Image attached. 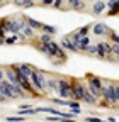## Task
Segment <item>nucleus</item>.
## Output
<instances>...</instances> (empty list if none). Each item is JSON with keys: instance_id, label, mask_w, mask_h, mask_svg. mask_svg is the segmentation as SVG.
<instances>
[{"instance_id": "f257e3e1", "label": "nucleus", "mask_w": 119, "mask_h": 122, "mask_svg": "<svg viewBox=\"0 0 119 122\" xmlns=\"http://www.w3.org/2000/svg\"><path fill=\"white\" fill-rule=\"evenodd\" d=\"M29 81H31L34 90H39V92H43V93L46 92V76H44L43 71H38V70L32 68V73H31V76H29Z\"/></svg>"}, {"instance_id": "f03ea898", "label": "nucleus", "mask_w": 119, "mask_h": 122, "mask_svg": "<svg viewBox=\"0 0 119 122\" xmlns=\"http://www.w3.org/2000/svg\"><path fill=\"white\" fill-rule=\"evenodd\" d=\"M88 78V92L97 98L100 97L102 93V83H100V78H97V76H92V75H87Z\"/></svg>"}, {"instance_id": "7ed1b4c3", "label": "nucleus", "mask_w": 119, "mask_h": 122, "mask_svg": "<svg viewBox=\"0 0 119 122\" xmlns=\"http://www.w3.org/2000/svg\"><path fill=\"white\" fill-rule=\"evenodd\" d=\"M83 93H85V86L80 83V80H73L71 81V98H73V102H77V100L80 102Z\"/></svg>"}, {"instance_id": "20e7f679", "label": "nucleus", "mask_w": 119, "mask_h": 122, "mask_svg": "<svg viewBox=\"0 0 119 122\" xmlns=\"http://www.w3.org/2000/svg\"><path fill=\"white\" fill-rule=\"evenodd\" d=\"M0 90H2V95L9 100V98H17L16 93H14V90H12V85L7 81V80H2L0 81Z\"/></svg>"}, {"instance_id": "39448f33", "label": "nucleus", "mask_w": 119, "mask_h": 122, "mask_svg": "<svg viewBox=\"0 0 119 122\" xmlns=\"http://www.w3.org/2000/svg\"><path fill=\"white\" fill-rule=\"evenodd\" d=\"M90 27H92V30H94L95 36H107V32L111 30L106 24H102V22H99V24H95V25H90Z\"/></svg>"}, {"instance_id": "423d86ee", "label": "nucleus", "mask_w": 119, "mask_h": 122, "mask_svg": "<svg viewBox=\"0 0 119 122\" xmlns=\"http://www.w3.org/2000/svg\"><path fill=\"white\" fill-rule=\"evenodd\" d=\"M16 70H17V73H19L21 76H24V78H29L31 73H32V66H31V65H17Z\"/></svg>"}, {"instance_id": "0eeeda50", "label": "nucleus", "mask_w": 119, "mask_h": 122, "mask_svg": "<svg viewBox=\"0 0 119 122\" xmlns=\"http://www.w3.org/2000/svg\"><path fill=\"white\" fill-rule=\"evenodd\" d=\"M104 10H106V2H104V0H95L94 5H92V14L94 15H100Z\"/></svg>"}, {"instance_id": "6e6552de", "label": "nucleus", "mask_w": 119, "mask_h": 122, "mask_svg": "<svg viewBox=\"0 0 119 122\" xmlns=\"http://www.w3.org/2000/svg\"><path fill=\"white\" fill-rule=\"evenodd\" d=\"M117 7H119V0H107V2H106V9H109L107 15H116L117 10H119Z\"/></svg>"}, {"instance_id": "1a4fd4ad", "label": "nucleus", "mask_w": 119, "mask_h": 122, "mask_svg": "<svg viewBox=\"0 0 119 122\" xmlns=\"http://www.w3.org/2000/svg\"><path fill=\"white\" fill-rule=\"evenodd\" d=\"M61 49H68V51H73V53H78V49L73 46V42L68 39V36H65L63 39H61V46H60Z\"/></svg>"}, {"instance_id": "9d476101", "label": "nucleus", "mask_w": 119, "mask_h": 122, "mask_svg": "<svg viewBox=\"0 0 119 122\" xmlns=\"http://www.w3.org/2000/svg\"><path fill=\"white\" fill-rule=\"evenodd\" d=\"M24 22L31 27L32 30H41V27H43V24L39 22V20H36V19H31V17H26L24 15Z\"/></svg>"}, {"instance_id": "9b49d317", "label": "nucleus", "mask_w": 119, "mask_h": 122, "mask_svg": "<svg viewBox=\"0 0 119 122\" xmlns=\"http://www.w3.org/2000/svg\"><path fill=\"white\" fill-rule=\"evenodd\" d=\"M82 102H85V103H88V105H95V103H97V98H95L88 90H85V93H83V97H82Z\"/></svg>"}, {"instance_id": "f8f14e48", "label": "nucleus", "mask_w": 119, "mask_h": 122, "mask_svg": "<svg viewBox=\"0 0 119 122\" xmlns=\"http://www.w3.org/2000/svg\"><path fill=\"white\" fill-rule=\"evenodd\" d=\"M46 88H49L51 92L58 93V85H56V78H46Z\"/></svg>"}, {"instance_id": "ddd939ff", "label": "nucleus", "mask_w": 119, "mask_h": 122, "mask_svg": "<svg viewBox=\"0 0 119 122\" xmlns=\"http://www.w3.org/2000/svg\"><path fill=\"white\" fill-rule=\"evenodd\" d=\"M21 32H22V36H24V37H34V30H32L31 27H29L27 24L21 29Z\"/></svg>"}, {"instance_id": "4468645a", "label": "nucleus", "mask_w": 119, "mask_h": 122, "mask_svg": "<svg viewBox=\"0 0 119 122\" xmlns=\"http://www.w3.org/2000/svg\"><path fill=\"white\" fill-rule=\"evenodd\" d=\"M41 30H44V32H46V34H49V36L56 34V27H54V25H46V24H43Z\"/></svg>"}, {"instance_id": "2eb2a0df", "label": "nucleus", "mask_w": 119, "mask_h": 122, "mask_svg": "<svg viewBox=\"0 0 119 122\" xmlns=\"http://www.w3.org/2000/svg\"><path fill=\"white\" fill-rule=\"evenodd\" d=\"M83 51L88 53V54H97V44H88V46H85Z\"/></svg>"}, {"instance_id": "dca6fc26", "label": "nucleus", "mask_w": 119, "mask_h": 122, "mask_svg": "<svg viewBox=\"0 0 119 122\" xmlns=\"http://www.w3.org/2000/svg\"><path fill=\"white\" fill-rule=\"evenodd\" d=\"M71 10H77V12H82V10H85V2L83 0H78V2L71 7Z\"/></svg>"}, {"instance_id": "f3484780", "label": "nucleus", "mask_w": 119, "mask_h": 122, "mask_svg": "<svg viewBox=\"0 0 119 122\" xmlns=\"http://www.w3.org/2000/svg\"><path fill=\"white\" fill-rule=\"evenodd\" d=\"M17 42V36L14 34V36H7V37H4V44H16Z\"/></svg>"}, {"instance_id": "a211bd4d", "label": "nucleus", "mask_w": 119, "mask_h": 122, "mask_svg": "<svg viewBox=\"0 0 119 122\" xmlns=\"http://www.w3.org/2000/svg\"><path fill=\"white\" fill-rule=\"evenodd\" d=\"M41 44H48V42H51L53 41V36H49V34H46V32H44V34H41Z\"/></svg>"}, {"instance_id": "6ab92c4d", "label": "nucleus", "mask_w": 119, "mask_h": 122, "mask_svg": "<svg viewBox=\"0 0 119 122\" xmlns=\"http://www.w3.org/2000/svg\"><path fill=\"white\" fill-rule=\"evenodd\" d=\"M88 44H90V39H88V36L80 37V51H83V48H85V46H88Z\"/></svg>"}, {"instance_id": "aec40b11", "label": "nucleus", "mask_w": 119, "mask_h": 122, "mask_svg": "<svg viewBox=\"0 0 119 122\" xmlns=\"http://www.w3.org/2000/svg\"><path fill=\"white\" fill-rule=\"evenodd\" d=\"M88 29H90V25H85V27H82V29H78V30H77V34H78L80 37H83V36H87Z\"/></svg>"}, {"instance_id": "412c9836", "label": "nucleus", "mask_w": 119, "mask_h": 122, "mask_svg": "<svg viewBox=\"0 0 119 122\" xmlns=\"http://www.w3.org/2000/svg\"><path fill=\"white\" fill-rule=\"evenodd\" d=\"M63 2L65 0H53V9H63Z\"/></svg>"}, {"instance_id": "4be33fe9", "label": "nucleus", "mask_w": 119, "mask_h": 122, "mask_svg": "<svg viewBox=\"0 0 119 122\" xmlns=\"http://www.w3.org/2000/svg\"><path fill=\"white\" fill-rule=\"evenodd\" d=\"M107 36L111 37V41H112V42H119V37H117V34L114 32V30H109V32H107Z\"/></svg>"}, {"instance_id": "5701e85b", "label": "nucleus", "mask_w": 119, "mask_h": 122, "mask_svg": "<svg viewBox=\"0 0 119 122\" xmlns=\"http://www.w3.org/2000/svg\"><path fill=\"white\" fill-rule=\"evenodd\" d=\"M41 7H51L53 5V0H39V2H38Z\"/></svg>"}, {"instance_id": "b1692460", "label": "nucleus", "mask_w": 119, "mask_h": 122, "mask_svg": "<svg viewBox=\"0 0 119 122\" xmlns=\"http://www.w3.org/2000/svg\"><path fill=\"white\" fill-rule=\"evenodd\" d=\"M27 2H29V0H12V4H14V5H17V7H24Z\"/></svg>"}, {"instance_id": "393cba45", "label": "nucleus", "mask_w": 119, "mask_h": 122, "mask_svg": "<svg viewBox=\"0 0 119 122\" xmlns=\"http://www.w3.org/2000/svg\"><path fill=\"white\" fill-rule=\"evenodd\" d=\"M5 120H7V122H22L24 117H22V115H21V117H7Z\"/></svg>"}, {"instance_id": "a878e982", "label": "nucleus", "mask_w": 119, "mask_h": 122, "mask_svg": "<svg viewBox=\"0 0 119 122\" xmlns=\"http://www.w3.org/2000/svg\"><path fill=\"white\" fill-rule=\"evenodd\" d=\"M53 100V103H56V105H65L66 107V100H61V98H51Z\"/></svg>"}, {"instance_id": "bb28decb", "label": "nucleus", "mask_w": 119, "mask_h": 122, "mask_svg": "<svg viewBox=\"0 0 119 122\" xmlns=\"http://www.w3.org/2000/svg\"><path fill=\"white\" fill-rule=\"evenodd\" d=\"M60 119H61V117H58V115H49V117H46V122H60Z\"/></svg>"}, {"instance_id": "cd10ccee", "label": "nucleus", "mask_w": 119, "mask_h": 122, "mask_svg": "<svg viewBox=\"0 0 119 122\" xmlns=\"http://www.w3.org/2000/svg\"><path fill=\"white\" fill-rule=\"evenodd\" d=\"M85 122H102V120H100L99 117H87Z\"/></svg>"}, {"instance_id": "c85d7f7f", "label": "nucleus", "mask_w": 119, "mask_h": 122, "mask_svg": "<svg viewBox=\"0 0 119 122\" xmlns=\"http://www.w3.org/2000/svg\"><path fill=\"white\" fill-rule=\"evenodd\" d=\"M66 2H68V9H71L73 5H75V4L78 2V0H66Z\"/></svg>"}, {"instance_id": "c756f323", "label": "nucleus", "mask_w": 119, "mask_h": 122, "mask_svg": "<svg viewBox=\"0 0 119 122\" xmlns=\"http://www.w3.org/2000/svg\"><path fill=\"white\" fill-rule=\"evenodd\" d=\"M2 80H5V76H4V70L0 68V81H2Z\"/></svg>"}, {"instance_id": "7c9ffc66", "label": "nucleus", "mask_w": 119, "mask_h": 122, "mask_svg": "<svg viewBox=\"0 0 119 122\" xmlns=\"http://www.w3.org/2000/svg\"><path fill=\"white\" fill-rule=\"evenodd\" d=\"M60 122H75L73 119H60Z\"/></svg>"}, {"instance_id": "2f4dec72", "label": "nucleus", "mask_w": 119, "mask_h": 122, "mask_svg": "<svg viewBox=\"0 0 119 122\" xmlns=\"http://www.w3.org/2000/svg\"><path fill=\"white\" fill-rule=\"evenodd\" d=\"M107 122H116V119H114V117H109V119H107Z\"/></svg>"}, {"instance_id": "473e14b6", "label": "nucleus", "mask_w": 119, "mask_h": 122, "mask_svg": "<svg viewBox=\"0 0 119 122\" xmlns=\"http://www.w3.org/2000/svg\"><path fill=\"white\" fill-rule=\"evenodd\" d=\"M2 44H4V37H2V36H0V46H2Z\"/></svg>"}, {"instance_id": "72a5a7b5", "label": "nucleus", "mask_w": 119, "mask_h": 122, "mask_svg": "<svg viewBox=\"0 0 119 122\" xmlns=\"http://www.w3.org/2000/svg\"><path fill=\"white\" fill-rule=\"evenodd\" d=\"M32 2H39V0H32Z\"/></svg>"}, {"instance_id": "f704fd0d", "label": "nucleus", "mask_w": 119, "mask_h": 122, "mask_svg": "<svg viewBox=\"0 0 119 122\" xmlns=\"http://www.w3.org/2000/svg\"><path fill=\"white\" fill-rule=\"evenodd\" d=\"M83 2H88V0H83Z\"/></svg>"}]
</instances>
